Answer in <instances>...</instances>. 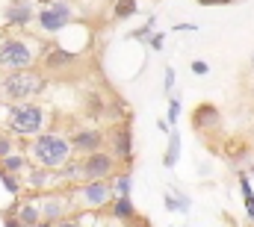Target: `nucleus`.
I'll use <instances>...</instances> for the list:
<instances>
[{"instance_id":"72a5a7b5","label":"nucleus","mask_w":254,"mask_h":227,"mask_svg":"<svg viewBox=\"0 0 254 227\" xmlns=\"http://www.w3.org/2000/svg\"><path fill=\"white\" fill-rule=\"evenodd\" d=\"M3 39H6V33H3V30H0V45H3Z\"/></svg>"},{"instance_id":"423d86ee","label":"nucleus","mask_w":254,"mask_h":227,"mask_svg":"<svg viewBox=\"0 0 254 227\" xmlns=\"http://www.w3.org/2000/svg\"><path fill=\"white\" fill-rule=\"evenodd\" d=\"M33 198H36V204H39V210H42V222H51V225L65 222L68 213L77 210L71 192H68V195H65V192H36Z\"/></svg>"},{"instance_id":"7c9ffc66","label":"nucleus","mask_w":254,"mask_h":227,"mask_svg":"<svg viewBox=\"0 0 254 227\" xmlns=\"http://www.w3.org/2000/svg\"><path fill=\"white\" fill-rule=\"evenodd\" d=\"M127 227H151V225H148L145 219H136V222H130V225H127Z\"/></svg>"},{"instance_id":"a211bd4d","label":"nucleus","mask_w":254,"mask_h":227,"mask_svg":"<svg viewBox=\"0 0 254 227\" xmlns=\"http://www.w3.org/2000/svg\"><path fill=\"white\" fill-rule=\"evenodd\" d=\"M178 160H181V133L172 130V133H169V148H166V154H163V166H166V169H175Z\"/></svg>"},{"instance_id":"aec40b11","label":"nucleus","mask_w":254,"mask_h":227,"mask_svg":"<svg viewBox=\"0 0 254 227\" xmlns=\"http://www.w3.org/2000/svg\"><path fill=\"white\" fill-rule=\"evenodd\" d=\"M136 12H139V0H116V3H113V15L122 18V21L133 18Z\"/></svg>"},{"instance_id":"6e6552de","label":"nucleus","mask_w":254,"mask_h":227,"mask_svg":"<svg viewBox=\"0 0 254 227\" xmlns=\"http://www.w3.org/2000/svg\"><path fill=\"white\" fill-rule=\"evenodd\" d=\"M119 160L110 154V151H98V154H89L80 160V171H83V183H92V180H113Z\"/></svg>"},{"instance_id":"4468645a","label":"nucleus","mask_w":254,"mask_h":227,"mask_svg":"<svg viewBox=\"0 0 254 227\" xmlns=\"http://www.w3.org/2000/svg\"><path fill=\"white\" fill-rule=\"evenodd\" d=\"M15 216H18V222L24 227H39L42 225V210H39V204H36V198L30 195V198H24V201H18L15 207Z\"/></svg>"},{"instance_id":"0eeeda50","label":"nucleus","mask_w":254,"mask_h":227,"mask_svg":"<svg viewBox=\"0 0 254 227\" xmlns=\"http://www.w3.org/2000/svg\"><path fill=\"white\" fill-rule=\"evenodd\" d=\"M110 154L125 166V171L133 169V121H130V115L122 118L116 127H113V133H110Z\"/></svg>"},{"instance_id":"b1692460","label":"nucleus","mask_w":254,"mask_h":227,"mask_svg":"<svg viewBox=\"0 0 254 227\" xmlns=\"http://www.w3.org/2000/svg\"><path fill=\"white\" fill-rule=\"evenodd\" d=\"M12 154H15V139L6 136V133H0V163H3L6 157H12Z\"/></svg>"},{"instance_id":"39448f33","label":"nucleus","mask_w":254,"mask_h":227,"mask_svg":"<svg viewBox=\"0 0 254 227\" xmlns=\"http://www.w3.org/2000/svg\"><path fill=\"white\" fill-rule=\"evenodd\" d=\"M74 201H80V207H89V210H110V204L116 201V192H113V180H92V183H80V186H71L68 189Z\"/></svg>"},{"instance_id":"1a4fd4ad","label":"nucleus","mask_w":254,"mask_h":227,"mask_svg":"<svg viewBox=\"0 0 254 227\" xmlns=\"http://www.w3.org/2000/svg\"><path fill=\"white\" fill-rule=\"evenodd\" d=\"M36 18H39V27H42V33H48V36H57V33H63L65 27L71 24L74 12H71V3H68V0H57L54 6H42Z\"/></svg>"},{"instance_id":"dca6fc26","label":"nucleus","mask_w":254,"mask_h":227,"mask_svg":"<svg viewBox=\"0 0 254 227\" xmlns=\"http://www.w3.org/2000/svg\"><path fill=\"white\" fill-rule=\"evenodd\" d=\"M163 204H166V210L169 213H190V207H192V201H190V195H184L181 189H172V192H166L163 195Z\"/></svg>"},{"instance_id":"f03ea898","label":"nucleus","mask_w":254,"mask_h":227,"mask_svg":"<svg viewBox=\"0 0 254 227\" xmlns=\"http://www.w3.org/2000/svg\"><path fill=\"white\" fill-rule=\"evenodd\" d=\"M48 77L36 68L30 71H12L0 80V104L18 107V104H33L39 95H45Z\"/></svg>"},{"instance_id":"20e7f679","label":"nucleus","mask_w":254,"mask_h":227,"mask_svg":"<svg viewBox=\"0 0 254 227\" xmlns=\"http://www.w3.org/2000/svg\"><path fill=\"white\" fill-rule=\"evenodd\" d=\"M39 59V48L33 39H24V36H6L3 45H0V68H6L9 74L12 71H30Z\"/></svg>"},{"instance_id":"9b49d317","label":"nucleus","mask_w":254,"mask_h":227,"mask_svg":"<svg viewBox=\"0 0 254 227\" xmlns=\"http://www.w3.org/2000/svg\"><path fill=\"white\" fill-rule=\"evenodd\" d=\"M36 3L33 0H9L6 9H3V18H6V27H27L33 24L36 18Z\"/></svg>"},{"instance_id":"c85d7f7f","label":"nucleus","mask_w":254,"mask_h":227,"mask_svg":"<svg viewBox=\"0 0 254 227\" xmlns=\"http://www.w3.org/2000/svg\"><path fill=\"white\" fill-rule=\"evenodd\" d=\"M243 204H246V219H249V222L254 225V198H249V201H243Z\"/></svg>"},{"instance_id":"bb28decb","label":"nucleus","mask_w":254,"mask_h":227,"mask_svg":"<svg viewBox=\"0 0 254 227\" xmlns=\"http://www.w3.org/2000/svg\"><path fill=\"white\" fill-rule=\"evenodd\" d=\"M175 80H178L175 68H166V74H163V89H166V92H172V89H175Z\"/></svg>"},{"instance_id":"5701e85b","label":"nucleus","mask_w":254,"mask_h":227,"mask_svg":"<svg viewBox=\"0 0 254 227\" xmlns=\"http://www.w3.org/2000/svg\"><path fill=\"white\" fill-rule=\"evenodd\" d=\"M178 118H181V98H169V115H166V121H169V127H175L178 124Z\"/></svg>"},{"instance_id":"f704fd0d","label":"nucleus","mask_w":254,"mask_h":227,"mask_svg":"<svg viewBox=\"0 0 254 227\" xmlns=\"http://www.w3.org/2000/svg\"><path fill=\"white\" fill-rule=\"evenodd\" d=\"M252 74H254V54H252Z\"/></svg>"},{"instance_id":"2eb2a0df","label":"nucleus","mask_w":254,"mask_h":227,"mask_svg":"<svg viewBox=\"0 0 254 227\" xmlns=\"http://www.w3.org/2000/svg\"><path fill=\"white\" fill-rule=\"evenodd\" d=\"M110 216H113L116 222H125V225H130V222L139 219V216H136V207H133L130 198H116V201L110 204Z\"/></svg>"},{"instance_id":"c9c22d12","label":"nucleus","mask_w":254,"mask_h":227,"mask_svg":"<svg viewBox=\"0 0 254 227\" xmlns=\"http://www.w3.org/2000/svg\"><path fill=\"white\" fill-rule=\"evenodd\" d=\"M175 227H181V225H175Z\"/></svg>"},{"instance_id":"e433bc0d","label":"nucleus","mask_w":254,"mask_h":227,"mask_svg":"<svg viewBox=\"0 0 254 227\" xmlns=\"http://www.w3.org/2000/svg\"><path fill=\"white\" fill-rule=\"evenodd\" d=\"M252 227H254V225H252Z\"/></svg>"},{"instance_id":"6ab92c4d","label":"nucleus","mask_w":254,"mask_h":227,"mask_svg":"<svg viewBox=\"0 0 254 227\" xmlns=\"http://www.w3.org/2000/svg\"><path fill=\"white\" fill-rule=\"evenodd\" d=\"M113 192H116V198H130V192H133V171H116L113 174Z\"/></svg>"},{"instance_id":"cd10ccee","label":"nucleus","mask_w":254,"mask_h":227,"mask_svg":"<svg viewBox=\"0 0 254 227\" xmlns=\"http://www.w3.org/2000/svg\"><path fill=\"white\" fill-rule=\"evenodd\" d=\"M163 42H166V33H154L148 45H151V51H163Z\"/></svg>"},{"instance_id":"a878e982","label":"nucleus","mask_w":254,"mask_h":227,"mask_svg":"<svg viewBox=\"0 0 254 227\" xmlns=\"http://www.w3.org/2000/svg\"><path fill=\"white\" fill-rule=\"evenodd\" d=\"M190 68H192V74H195V77H207V74H210V65H207L204 59H195Z\"/></svg>"},{"instance_id":"393cba45","label":"nucleus","mask_w":254,"mask_h":227,"mask_svg":"<svg viewBox=\"0 0 254 227\" xmlns=\"http://www.w3.org/2000/svg\"><path fill=\"white\" fill-rule=\"evenodd\" d=\"M0 219H3V227H24L21 222H18L15 210H3V213H0Z\"/></svg>"},{"instance_id":"4be33fe9","label":"nucleus","mask_w":254,"mask_h":227,"mask_svg":"<svg viewBox=\"0 0 254 227\" xmlns=\"http://www.w3.org/2000/svg\"><path fill=\"white\" fill-rule=\"evenodd\" d=\"M0 180H3V186H6V192H9V195H15V198L21 195V180H18L15 174H6V171H0Z\"/></svg>"},{"instance_id":"f257e3e1","label":"nucleus","mask_w":254,"mask_h":227,"mask_svg":"<svg viewBox=\"0 0 254 227\" xmlns=\"http://www.w3.org/2000/svg\"><path fill=\"white\" fill-rule=\"evenodd\" d=\"M27 157L33 160V166L48 171H60L63 166L71 163L74 148H71V136H63L57 130H45L42 136H36L27 145Z\"/></svg>"},{"instance_id":"f3484780","label":"nucleus","mask_w":254,"mask_h":227,"mask_svg":"<svg viewBox=\"0 0 254 227\" xmlns=\"http://www.w3.org/2000/svg\"><path fill=\"white\" fill-rule=\"evenodd\" d=\"M27 169H30V157H27V154H18V151L0 163V171H6V174H15V177H21Z\"/></svg>"},{"instance_id":"c756f323","label":"nucleus","mask_w":254,"mask_h":227,"mask_svg":"<svg viewBox=\"0 0 254 227\" xmlns=\"http://www.w3.org/2000/svg\"><path fill=\"white\" fill-rule=\"evenodd\" d=\"M57 227H83V225H80L77 219H65V222H60Z\"/></svg>"},{"instance_id":"2f4dec72","label":"nucleus","mask_w":254,"mask_h":227,"mask_svg":"<svg viewBox=\"0 0 254 227\" xmlns=\"http://www.w3.org/2000/svg\"><path fill=\"white\" fill-rule=\"evenodd\" d=\"M157 127H160L163 133H172V127H169V121H157Z\"/></svg>"},{"instance_id":"7ed1b4c3","label":"nucleus","mask_w":254,"mask_h":227,"mask_svg":"<svg viewBox=\"0 0 254 227\" xmlns=\"http://www.w3.org/2000/svg\"><path fill=\"white\" fill-rule=\"evenodd\" d=\"M48 124V110L42 104H18V107H9L6 113V127L12 130V136H42Z\"/></svg>"},{"instance_id":"ddd939ff","label":"nucleus","mask_w":254,"mask_h":227,"mask_svg":"<svg viewBox=\"0 0 254 227\" xmlns=\"http://www.w3.org/2000/svg\"><path fill=\"white\" fill-rule=\"evenodd\" d=\"M192 127L198 130V133H210V130H219L222 127V113H219V107H213V104H198L195 110H192Z\"/></svg>"},{"instance_id":"412c9836","label":"nucleus","mask_w":254,"mask_h":227,"mask_svg":"<svg viewBox=\"0 0 254 227\" xmlns=\"http://www.w3.org/2000/svg\"><path fill=\"white\" fill-rule=\"evenodd\" d=\"M154 18H148V24H142L139 30H133L130 33V39H136V42H151V36H154Z\"/></svg>"},{"instance_id":"f8f14e48","label":"nucleus","mask_w":254,"mask_h":227,"mask_svg":"<svg viewBox=\"0 0 254 227\" xmlns=\"http://www.w3.org/2000/svg\"><path fill=\"white\" fill-rule=\"evenodd\" d=\"M42 57H45V68L48 71H68L71 65L80 62L77 51H68V48H60V45H48L42 51Z\"/></svg>"},{"instance_id":"9d476101","label":"nucleus","mask_w":254,"mask_h":227,"mask_svg":"<svg viewBox=\"0 0 254 227\" xmlns=\"http://www.w3.org/2000/svg\"><path fill=\"white\" fill-rule=\"evenodd\" d=\"M104 145H107V133L98 130V127H83V130L71 133V148H74V154L89 157V154L104 151Z\"/></svg>"},{"instance_id":"473e14b6","label":"nucleus","mask_w":254,"mask_h":227,"mask_svg":"<svg viewBox=\"0 0 254 227\" xmlns=\"http://www.w3.org/2000/svg\"><path fill=\"white\" fill-rule=\"evenodd\" d=\"M39 227H57V225H51V222H42V225H39Z\"/></svg>"}]
</instances>
